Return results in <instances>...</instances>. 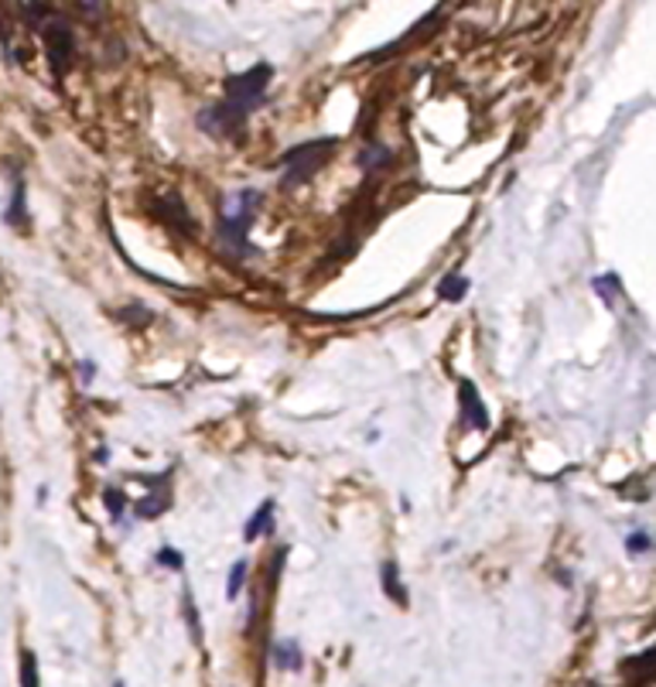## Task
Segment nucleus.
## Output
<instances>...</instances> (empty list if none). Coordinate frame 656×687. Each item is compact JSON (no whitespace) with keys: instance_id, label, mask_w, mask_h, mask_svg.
<instances>
[{"instance_id":"1","label":"nucleus","mask_w":656,"mask_h":687,"mask_svg":"<svg viewBox=\"0 0 656 687\" xmlns=\"http://www.w3.org/2000/svg\"><path fill=\"white\" fill-rule=\"evenodd\" d=\"M336 137H318V141H308V144H297L291 147L284 155V182L288 185H297V182H308L312 174H318V168L325 165V158L336 150Z\"/></svg>"},{"instance_id":"2","label":"nucleus","mask_w":656,"mask_h":687,"mask_svg":"<svg viewBox=\"0 0 656 687\" xmlns=\"http://www.w3.org/2000/svg\"><path fill=\"white\" fill-rule=\"evenodd\" d=\"M257 202L260 195L257 192H240V202H236V209L233 213H226L219 219V237L230 243L236 253H246V250H254L246 243V233H250V226H254V209H257Z\"/></svg>"},{"instance_id":"3","label":"nucleus","mask_w":656,"mask_h":687,"mask_svg":"<svg viewBox=\"0 0 656 687\" xmlns=\"http://www.w3.org/2000/svg\"><path fill=\"white\" fill-rule=\"evenodd\" d=\"M459 397H462V421L469 427H475V431H486L489 427V414H486V403H483V397H478L472 379H462Z\"/></svg>"},{"instance_id":"4","label":"nucleus","mask_w":656,"mask_h":687,"mask_svg":"<svg viewBox=\"0 0 656 687\" xmlns=\"http://www.w3.org/2000/svg\"><path fill=\"white\" fill-rule=\"evenodd\" d=\"M274 667L277 671H291V674H297L301 667H305V653H301V643L297 640H277L274 643Z\"/></svg>"},{"instance_id":"5","label":"nucleus","mask_w":656,"mask_h":687,"mask_svg":"<svg viewBox=\"0 0 656 687\" xmlns=\"http://www.w3.org/2000/svg\"><path fill=\"white\" fill-rule=\"evenodd\" d=\"M270 530H274V499H264V503L257 506V514L246 520V527H243V541L250 544V541L264 538V533H270Z\"/></svg>"},{"instance_id":"6","label":"nucleus","mask_w":656,"mask_h":687,"mask_svg":"<svg viewBox=\"0 0 656 687\" xmlns=\"http://www.w3.org/2000/svg\"><path fill=\"white\" fill-rule=\"evenodd\" d=\"M380 584H384V592H387L397 605H408V592H403V584H400V568H397V562H384V568H380Z\"/></svg>"},{"instance_id":"7","label":"nucleus","mask_w":656,"mask_h":687,"mask_svg":"<svg viewBox=\"0 0 656 687\" xmlns=\"http://www.w3.org/2000/svg\"><path fill=\"white\" fill-rule=\"evenodd\" d=\"M469 277H462V274H448L445 281L438 285V298L441 301H462L465 294H469Z\"/></svg>"},{"instance_id":"8","label":"nucleus","mask_w":656,"mask_h":687,"mask_svg":"<svg viewBox=\"0 0 656 687\" xmlns=\"http://www.w3.org/2000/svg\"><path fill=\"white\" fill-rule=\"evenodd\" d=\"M649 547H653V541H649V533H646L643 527H636V530H629V533H625V554L643 557V554H649Z\"/></svg>"},{"instance_id":"9","label":"nucleus","mask_w":656,"mask_h":687,"mask_svg":"<svg viewBox=\"0 0 656 687\" xmlns=\"http://www.w3.org/2000/svg\"><path fill=\"white\" fill-rule=\"evenodd\" d=\"M168 496L165 493H150V499H137V517H144V520H150V517H158V514H165L168 510Z\"/></svg>"},{"instance_id":"10","label":"nucleus","mask_w":656,"mask_h":687,"mask_svg":"<svg viewBox=\"0 0 656 687\" xmlns=\"http://www.w3.org/2000/svg\"><path fill=\"white\" fill-rule=\"evenodd\" d=\"M246 575H250V562H246V557H240V562H233V568H230V584H226V595L240 599Z\"/></svg>"},{"instance_id":"11","label":"nucleus","mask_w":656,"mask_h":687,"mask_svg":"<svg viewBox=\"0 0 656 687\" xmlns=\"http://www.w3.org/2000/svg\"><path fill=\"white\" fill-rule=\"evenodd\" d=\"M592 288L602 294L605 304H612V298H616V291L622 288V281H619V274H598L595 281H592Z\"/></svg>"},{"instance_id":"12","label":"nucleus","mask_w":656,"mask_h":687,"mask_svg":"<svg viewBox=\"0 0 656 687\" xmlns=\"http://www.w3.org/2000/svg\"><path fill=\"white\" fill-rule=\"evenodd\" d=\"M21 687H38V660L28 650L21 656Z\"/></svg>"},{"instance_id":"13","label":"nucleus","mask_w":656,"mask_h":687,"mask_svg":"<svg viewBox=\"0 0 656 687\" xmlns=\"http://www.w3.org/2000/svg\"><path fill=\"white\" fill-rule=\"evenodd\" d=\"M363 161V168H369V171H376V168H384L387 161H390V147H384V144H376V147H369L366 155L360 158Z\"/></svg>"},{"instance_id":"14","label":"nucleus","mask_w":656,"mask_h":687,"mask_svg":"<svg viewBox=\"0 0 656 687\" xmlns=\"http://www.w3.org/2000/svg\"><path fill=\"white\" fill-rule=\"evenodd\" d=\"M8 222H11V226H21V222H24V185H21V182L14 185V198H11V209H8Z\"/></svg>"},{"instance_id":"15","label":"nucleus","mask_w":656,"mask_h":687,"mask_svg":"<svg viewBox=\"0 0 656 687\" xmlns=\"http://www.w3.org/2000/svg\"><path fill=\"white\" fill-rule=\"evenodd\" d=\"M158 565L161 568H171V571H182L185 557H182V551H174V547H161L158 551Z\"/></svg>"},{"instance_id":"16","label":"nucleus","mask_w":656,"mask_h":687,"mask_svg":"<svg viewBox=\"0 0 656 687\" xmlns=\"http://www.w3.org/2000/svg\"><path fill=\"white\" fill-rule=\"evenodd\" d=\"M104 503H107V510H110L113 517H120V514H123V503H127V499H123L120 490H107V493H104Z\"/></svg>"},{"instance_id":"17","label":"nucleus","mask_w":656,"mask_h":687,"mask_svg":"<svg viewBox=\"0 0 656 687\" xmlns=\"http://www.w3.org/2000/svg\"><path fill=\"white\" fill-rule=\"evenodd\" d=\"M120 318H127V322H134V325H147V322H150V312H144V309H127V312H120Z\"/></svg>"},{"instance_id":"18","label":"nucleus","mask_w":656,"mask_h":687,"mask_svg":"<svg viewBox=\"0 0 656 687\" xmlns=\"http://www.w3.org/2000/svg\"><path fill=\"white\" fill-rule=\"evenodd\" d=\"M80 373H83V384H93V376H96V363H93V360H83V363H80Z\"/></svg>"},{"instance_id":"19","label":"nucleus","mask_w":656,"mask_h":687,"mask_svg":"<svg viewBox=\"0 0 656 687\" xmlns=\"http://www.w3.org/2000/svg\"><path fill=\"white\" fill-rule=\"evenodd\" d=\"M45 499H48V486H38V506H41Z\"/></svg>"},{"instance_id":"20","label":"nucleus","mask_w":656,"mask_h":687,"mask_svg":"<svg viewBox=\"0 0 656 687\" xmlns=\"http://www.w3.org/2000/svg\"><path fill=\"white\" fill-rule=\"evenodd\" d=\"M113 687H123V680H117V684H113Z\"/></svg>"}]
</instances>
